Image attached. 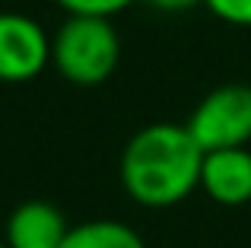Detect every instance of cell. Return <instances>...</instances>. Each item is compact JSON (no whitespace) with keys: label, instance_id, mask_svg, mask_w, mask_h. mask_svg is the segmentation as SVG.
I'll list each match as a JSON object with an SVG mask.
<instances>
[{"label":"cell","instance_id":"3","mask_svg":"<svg viewBox=\"0 0 251 248\" xmlns=\"http://www.w3.org/2000/svg\"><path fill=\"white\" fill-rule=\"evenodd\" d=\"M188 134L203 153L213 149L248 147L251 140V86L248 83H223L210 89L194 105L188 118Z\"/></svg>","mask_w":251,"mask_h":248},{"label":"cell","instance_id":"1","mask_svg":"<svg viewBox=\"0 0 251 248\" xmlns=\"http://www.w3.org/2000/svg\"><path fill=\"white\" fill-rule=\"evenodd\" d=\"M203 149L184 124H147L127 140L118 162L121 188L130 200L150 210H166L201 188Z\"/></svg>","mask_w":251,"mask_h":248},{"label":"cell","instance_id":"9","mask_svg":"<svg viewBox=\"0 0 251 248\" xmlns=\"http://www.w3.org/2000/svg\"><path fill=\"white\" fill-rule=\"evenodd\" d=\"M203 6L223 23L251 29V0H203Z\"/></svg>","mask_w":251,"mask_h":248},{"label":"cell","instance_id":"7","mask_svg":"<svg viewBox=\"0 0 251 248\" xmlns=\"http://www.w3.org/2000/svg\"><path fill=\"white\" fill-rule=\"evenodd\" d=\"M61 248H147V242L121 220H86L70 226Z\"/></svg>","mask_w":251,"mask_h":248},{"label":"cell","instance_id":"2","mask_svg":"<svg viewBox=\"0 0 251 248\" xmlns=\"http://www.w3.org/2000/svg\"><path fill=\"white\" fill-rule=\"evenodd\" d=\"M121 35L105 16H67L51 35V64L74 86H99L118 70Z\"/></svg>","mask_w":251,"mask_h":248},{"label":"cell","instance_id":"4","mask_svg":"<svg viewBox=\"0 0 251 248\" xmlns=\"http://www.w3.org/2000/svg\"><path fill=\"white\" fill-rule=\"evenodd\" d=\"M51 64V35L29 13L0 10V83H32Z\"/></svg>","mask_w":251,"mask_h":248},{"label":"cell","instance_id":"11","mask_svg":"<svg viewBox=\"0 0 251 248\" xmlns=\"http://www.w3.org/2000/svg\"><path fill=\"white\" fill-rule=\"evenodd\" d=\"M0 248H6V242H3V236H0Z\"/></svg>","mask_w":251,"mask_h":248},{"label":"cell","instance_id":"5","mask_svg":"<svg viewBox=\"0 0 251 248\" xmlns=\"http://www.w3.org/2000/svg\"><path fill=\"white\" fill-rule=\"evenodd\" d=\"M201 191L220 207H242L251 200V149H213L203 153Z\"/></svg>","mask_w":251,"mask_h":248},{"label":"cell","instance_id":"8","mask_svg":"<svg viewBox=\"0 0 251 248\" xmlns=\"http://www.w3.org/2000/svg\"><path fill=\"white\" fill-rule=\"evenodd\" d=\"M130 3H137V0H57V6L67 16H105V19L124 13Z\"/></svg>","mask_w":251,"mask_h":248},{"label":"cell","instance_id":"6","mask_svg":"<svg viewBox=\"0 0 251 248\" xmlns=\"http://www.w3.org/2000/svg\"><path fill=\"white\" fill-rule=\"evenodd\" d=\"M70 223L48 200H23L10 210L3 226L6 248H61Z\"/></svg>","mask_w":251,"mask_h":248},{"label":"cell","instance_id":"10","mask_svg":"<svg viewBox=\"0 0 251 248\" xmlns=\"http://www.w3.org/2000/svg\"><path fill=\"white\" fill-rule=\"evenodd\" d=\"M147 3L156 6V10H162V13H184V10L201 6L203 0H147Z\"/></svg>","mask_w":251,"mask_h":248}]
</instances>
